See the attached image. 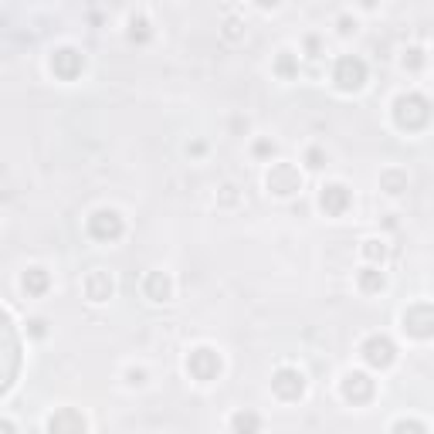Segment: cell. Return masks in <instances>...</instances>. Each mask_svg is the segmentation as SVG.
Returning <instances> with one entry per match:
<instances>
[{"label": "cell", "mask_w": 434, "mask_h": 434, "mask_svg": "<svg viewBox=\"0 0 434 434\" xmlns=\"http://www.w3.org/2000/svg\"><path fill=\"white\" fill-rule=\"evenodd\" d=\"M326 159H329V153H326V157H322V153H319V150H309V163H306V166H309V170H319V166H322V163H326Z\"/></svg>", "instance_id": "9c48e42d"}, {"label": "cell", "mask_w": 434, "mask_h": 434, "mask_svg": "<svg viewBox=\"0 0 434 434\" xmlns=\"http://www.w3.org/2000/svg\"><path fill=\"white\" fill-rule=\"evenodd\" d=\"M146 380H150V373L143 366H129L126 370V387H146Z\"/></svg>", "instance_id": "52a82bcc"}, {"label": "cell", "mask_w": 434, "mask_h": 434, "mask_svg": "<svg viewBox=\"0 0 434 434\" xmlns=\"http://www.w3.org/2000/svg\"><path fill=\"white\" fill-rule=\"evenodd\" d=\"M384 241H377V237H370V241H363V255L366 258H384Z\"/></svg>", "instance_id": "ba28073f"}, {"label": "cell", "mask_w": 434, "mask_h": 434, "mask_svg": "<svg viewBox=\"0 0 434 434\" xmlns=\"http://www.w3.org/2000/svg\"><path fill=\"white\" fill-rule=\"evenodd\" d=\"M112 275L109 272H102V268H92L88 275H85V295H88V302H106L109 295H112Z\"/></svg>", "instance_id": "277c9868"}, {"label": "cell", "mask_w": 434, "mask_h": 434, "mask_svg": "<svg viewBox=\"0 0 434 434\" xmlns=\"http://www.w3.org/2000/svg\"><path fill=\"white\" fill-rule=\"evenodd\" d=\"M339 197H343V200L350 197V190H346L343 184H322V197H319V204H322V210H326V214H333V217H339V214H343Z\"/></svg>", "instance_id": "5b68a950"}, {"label": "cell", "mask_w": 434, "mask_h": 434, "mask_svg": "<svg viewBox=\"0 0 434 434\" xmlns=\"http://www.w3.org/2000/svg\"><path fill=\"white\" fill-rule=\"evenodd\" d=\"M394 356H397V350L387 336H373V339H366V346H363V359L373 363V366H391Z\"/></svg>", "instance_id": "3957f363"}, {"label": "cell", "mask_w": 434, "mask_h": 434, "mask_svg": "<svg viewBox=\"0 0 434 434\" xmlns=\"http://www.w3.org/2000/svg\"><path fill=\"white\" fill-rule=\"evenodd\" d=\"M336 88H343V92H356V88H363V81H366V65L359 61V58H339V65H336Z\"/></svg>", "instance_id": "7a4b0ae2"}, {"label": "cell", "mask_w": 434, "mask_h": 434, "mask_svg": "<svg viewBox=\"0 0 434 434\" xmlns=\"http://www.w3.org/2000/svg\"><path fill=\"white\" fill-rule=\"evenodd\" d=\"M0 434H14V424H10V421H0Z\"/></svg>", "instance_id": "30bf717a"}, {"label": "cell", "mask_w": 434, "mask_h": 434, "mask_svg": "<svg viewBox=\"0 0 434 434\" xmlns=\"http://www.w3.org/2000/svg\"><path fill=\"white\" fill-rule=\"evenodd\" d=\"M231 428H235V434H258L262 417L255 411H237V414H231Z\"/></svg>", "instance_id": "8992f818"}, {"label": "cell", "mask_w": 434, "mask_h": 434, "mask_svg": "<svg viewBox=\"0 0 434 434\" xmlns=\"http://www.w3.org/2000/svg\"><path fill=\"white\" fill-rule=\"evenodd\" d=\"M265 187L275 197H292V194L302 190V173L292 163H272V170L265 173Z\"/></svg>", "instance_id": "6da1fadb"}]
</instances>
